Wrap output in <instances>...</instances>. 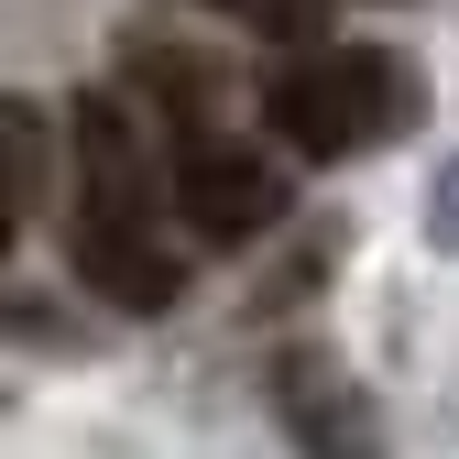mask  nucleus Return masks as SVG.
<instances>
[{
    "mask_svg": "<svg viewBox=\"0 0 459 459\" xmlns=\"http://www.w3.org/2000/svg\"><path fill=\"white\" fill-rule=\"evenodd\" d=\"M66 143H77V208H66V263H77V284L109 296V307H132V317L176 307L186 296V263H176V241H164V219H153L132 109L121 99H77Z\"/></svg>",
    "mask_w": 459,
    "mask_h": 459,
    "instance_id": "1",
    "label": "nucleus"
},
{
    "mask_svg": "<svg viewBox=\"0 0 459 459\" xmlns=\"http://www.w3.org/2000/svg\"><path fill=\"white\" fill-rule=\"evenodd\" d=\"M416 109H427L416 66L383 55V44H307V55H284L273 88H263V121L296 143L307 164H351V153L405 143Z\"/></svg>",
    "mask_w": 459,
    "mask_h": 459,
    "instance_id": "2",
    "label": "nucleus"
},
{
    "mask_svg": "<svg viewBox=\"0 0 459 459\" xmlns=\"http://www.w3.org/2000/svg\"><path fill=\"white\" fill-rule=\"evenodd\" d=\"M164 176H176V208L197 241H263V230L284 219V164L230 143V132H176V153H164Z\"/></svg>",
    "mask_w": 459,
    "mask_h": 459,
    "instance_id": "3",
    "label": "nucleus"
},
{
    "mask_svg": "<svg viewBox=\"0 0 459 459\" xmlns=\"http://www.w3.org/2000/svg\"><path fill=\"white\" fill-rule=\"evenodd\" d=\"M273 416H284V437H296L307 459H383L372 394L339 372L328 351H284V361H273Z\"/></svg>",
    "mask_w": 459,
    "mask_h": 459,
    "instance_id": "4",
    "label": "nucleus"
},
{
    "mask_svg": "<svg viewBox=\"0 0 459 459\" xmlns=\"http://www.w3.org/2000/svg\"><path fill=\"white\" fill-rule=\"evenodd\" d=\"M427 230H437V252H459V164H448L437 197H427Z\"/></svg>",
    "mask_w": 459,
    "mask_h": 459,
    "instance_id": "5",
    "label": "nucleus"
},
{
    "mask_svg": "<svg viewBox=\"0 0 459 459\" xmlns=\"http://www.w3.org/2000/svg\"><path fill=\"white\" fill-rule=\"evenodd\" d=\"M12 208H22V197H12V176H0V252H12Z\"/></svg>",
    "mask_w": 459,
    "mask_h": 459,
    "instance_id": "6",
    "label": "nucleus"
},
{
    "mask_svg": "<svg viewBox=\"0 0 459 459\" xmlns=\"http://www.w3.org/2000/svg\"><path fill=\"white\" fill-rule=\"evenodd\" d=\"M307 12H317V0H307Z\"/></svg>",
    "mask_w": 459,
    "mask_h": 459,
    "instance_id": "7",
    "label": "nucleus"
}]
</instances>
